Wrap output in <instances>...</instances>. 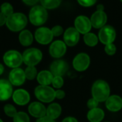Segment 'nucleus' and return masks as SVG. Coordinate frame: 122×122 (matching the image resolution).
I'll return each mask as SVG.
<instances>
[{"instance_id":"f257e3e1","label":"nucleus","mask_w":122,"mask_h":122,"mask_svg":"<svg viewBox=\"0 0 122 122\" xmlns=\"http://www.w3.org/2000/svg\"><path fill=\"white\" fill-rule=\"evenodd\" d=\"M92 98L99 102H104L110 96V87L107 81L98 80L94 82L92 88Z\"/></svg>"},{"instance_id":"f03ea898","label":"nucleus","mask_w":122,"mask_h":122,"mask_svg":"<svg viewBox=\"0 0 122 122\" xmlns=\"http://www.w3.org/2000/svg\"><path fill=\"white\" fill-rule=\"evenodd\" d=\"M27 17L24 14L16 12L13 13L6 18V24L9 30L12 32H19L24 29L27 24Z\"/></svg>"},{"instance_id":"7ed1b4c3","label":"nucleus","mask_w":122,"mask_h":122,"mask_svg":"<svg viewBox=\"0 0 122 122\" xmlns=\"http://www.w3.org/2000/svg\"><path fill=\"white\" fill-rule=\"evenodd\" d=\"M48 18V13L46 9L40 5L34 6L29 14L30 22L35 26H41L44 24Z\"/></svg>"},{"instance_id":"20e7f679","label":"nucleus","mask_w":122,"mask_h":122,"mask_svg":"<svg viewBox=\"0 0 122 122\" xmlns=\"http://www.w3.org/2000/svg\"><path fill=\"white\" fill-rule=\"evenodd\" d=\"M42 57L41 51L35 47L26 49L22 54L23 63L27 66H36L41 62Z\"/></svg>"},{"instance_id":"39448f33","label":"nucleus","mask_w":122,"mask_h":122,"mask_svg":"<svg viewBox=\"0 0 122 122\" xmlns=\"http://www.w3.org/2000/svg\"><path fill=\"white\" fill-rule=\"evenodd\" d=\"M36 98L43 103H51L55 99V91L49 86L39 85L34 90Z\"/></svg>"},{"instance_id":"423d86ee","label":"nucleus","mask_w":122,"mask_h":122,"mask_svg":"<svg viewBox=\"0 0 122 122\" xmlns=\"http://www.w3.org/2000/svg\"><path fill=\"white\" fill-rule=\"evenodd\" d=\"M3 61L5 65L11 68H19L23 63L22 55L16 50H10L6 51L3 56Z\"/></svg>"},{"instance_id":"0eeeda50","label":"nucleus","mask_w":122,"mask_h":122,"mask_svg":"<svg viewBox=\"0 0 122 122\" xmlns=\"http://www.w3.org/2000/svg\"><path fill=\"white\" fill-rule=\"evenodd\" d=\"M116 36L117 33L114 28L110 25L104 26L99 32V39L104 45L113 43L116 39Z\"/></svg>"},{"instance_id":"6e6552de","label":"nucleus","mask_w":122,"mask_h":122,"mask_svg":"<svg viewBox=\"0 0 122 122\" xmlns=\"http://www.w3.org/2000/svg\"><path fill=\"white\" fill-rule=\"evenodd\" d=\"M72 64L76 71H85L90 65V57L88 54L84 52L79 53L74 57Z\"/></svg>"},{"instance_id":"1a4fd4ad","label":"nucleus","mask_w":122,"mask_h":122,"mask_svg":"<svg viewBox=\"0 0 122 122\" xmlns=\"http://www.w3.org/2000/svg\"><path fill=\"white\" fill-rule=\"evenodd\" d=\"M53 34L51 30L47 27L38 28L34 34V37L36 42L41 45H48L53 40Z\"/></svg>"},{"instance_id":"9d476101","label":"nucleus","mask_w":122,"mask_h":122,"mask_svg":"<svg viewBox=\"0 0 122 122\" xmlns=\"http://www.w3.org/2000/svg\"><path fill=\"white\" fill-rule=\"evenodd\" d=\"M26 81V76L24 70L20 68L12 69L9 75V81L12 86H20L24 83Z\"/></svg>"},{"instance_id":"9b49d317","label":"nucleus","mask_w":122,"mask_h":122,"mask_svg":"<svg viewBox=\"0 0 122 122\" xmlns=\"http://www.w3.org/2000/svg\"><path fill=\"white\" fill-rule=\"evenodd\" d=\"M49 51L52 58H60L63 57L66 52V45L61 40H56L51 44Z\"/></svg>"},{"instance_id":"f8f14e48","label":"nucleus","mask_w":122,"mask_h":122,"mask_svg":"<svg viewBox=\"0 0 122 122\" xmlns=\"http://www.w3.org/2000/svg\"><path fill=\"white\" fill-rule=\"evenodd\" d=\"M69 70L68 63L63 60H56L50 65V72L54 76H63Z\"/></svg>"},{"instance_id":"ddd939ff","label":"nucleus","mask_w":122,"mask_h":122,"mask_svg":"<svg viewBox=\"0 0 122 122\" xmlns=\"http://www.w3.org/2000/svg\"><path fill=\"white\" fill-rule=\"evenodd\" d=\"M76 29L81 34L89 33L92 29L91 20L85 16H79L76 18L74 22Z\"/></svg>"},{"instance_id":"4468645a","label":"nucleus","mask_w":122,"mask_h":122,"mask_svg":"<svg viewBox=\"0 0 122 122\" xmlns=\"http://www.w3.org/2000/svg\"><path fill=\"white\" fill-rule=\"evenodd\" d=\"M29 113L33 117L40 119L46 115V108L41 102L34 101L29 104L28 107Z\"/></svg>"},{"instance_id":"2eb2a0df","label":"nucleus","mask_w":122,"mask_h":122,"mask_svg":"<svg viewBox=\"0 0 122 122\" xmlns=\"http://www.w3.org/2000/svg\"><path fill=\"white\" fill-rule=\"evenodd\" d=\"M11 97L14 102L19 106H25L30 101V95L29 92L21 88L14 91Z\"/></svg>"},{"instance_id":"dca6fc26","label":"nucleus","mask_w":122,"mask_h":122,"mask_svg":"<svg viewBox=\"0 0 122 122\" xmlns=\"http://www.w3.org/2000/svg\"><path fill=\"white\" fill-rule=\"evenodd\" d=\"M79 40V32L74 27L68 28L64 34V41L69 47L76 45Z\"/></svg>"},{"instance_id":"f3484780","label":"nucleus","mask_w":122,"mask_h":122,"mask_svg":"<svg viewBox=\"0 0 122 122\" xmlns=\"http://www.w3.org/2000/svg\"><path fill=\"white\" fill-rule=\"evenodd\" d=\"M13 88L9 80L0 79V101H7L12 96Z\"/></svg>"},{"instance_id":"a211bd4d","label":"nucleus","mask_w":122,"mask_h":122,"mask_svg":"<svg viewBox=\"0 0 122 122\" xmlns=\"http://www.w3.org/2000/svg\"><path fill=\"white\" fill-rule=\"evenodd\" d=\"M105 102L106 107L109 111L117 112L122 109V99L119 96H110Z\"/></svg>"},{"instance_id":"6ab92c4d","label":"nucleus","mask_w":122,"mask_h":122,"mask_svg":"<svg viewBox=\"0 0 122 122\" xmlns=\"http://www.w3.org/2000/svg\"><path fill=\"white\" fill-rule=\"evenodd\" d=\"M107 20V17L104 12L97 11L92 14L91 17L92 26L97 29L102 28L104 26H105Z\"/></svg>"},{"instance_id":"aec40b11","label":"nucleus","mask_w":122,"mask_h":122,"mask_svg":"<svg viewBox=\"0 0 122 122\" xmlns=\"http://www.w3.org/2000/svg\"><path fill=\"white\" fill-rule=\"evenodd\" d=\"M53 78V74L49 70H41L36 76L38 83L41 86H49L51 84Z\"/></svg>"},{"instance_id":"412c9836","label":"nucleus","mask_w":122,"mask_h":122,"mask_svg":"<svg viewBox=\"0 0 122 122\" xmlns=\"http://www.w3.org/2000/svg\"><path fill=\"white\" fill-rule=\"evenodd\" d=\"M104 118V112L100 108L89 110L87 114V119L90 122H101Z\"/></svg>"},{"instance_id":"4be33fe9","label":"nucleus","mask_w":122,"mask_h":122,"mask_svg":"<svg viewBox=\"0 0 122 122\" xmlns=\"http://www.w3.org/2000/svg\"><path fill=\"white\" fill-rule=\"evenodd\" d=\"M61 114V106L57 103L51 104L46 109V116L55 120L59 117Z\"/></svg>"},{"instance_id":"5701e85b","label":"nucleus","mask_w":122,"mask_h":122,"mask_svg":"<svg viewBox=\"0 0 122 122\" xmlns=\"http://www.w3.org/2000/svg\"><path fill=\"white\" fill-rule=\"evenodd\" d=\"M19 40L21 45L24 47H28L32 44L34 40V37L32 33L29 30L24 29L21 31L19 35Z\"/></svg>"},{"instance_id":"b1692460","label":"nucleus","mask_w":122,"mask_h":122,"mask_svg":"<svg viewBox=\"0 0 122 122\" xmlns=\"http://www.w3.org/2000/svg\"><path fill=\"white\" fill-rule=\"evenodd\" d=\"M84 41L85 44L89 47H94L97 45L99 38L94 33H86L84 36Z\"/></svg>"},{"instance_id":"393cba45","label":"nucleus","mask_w":122,"mask_h":122,"mask_svg":"<svg viewBox=\"0 0 122 122\" xmlns=\"http://www.w3.org/2000/svg\"><path fill=\"white\" fill-rule=\"evenodd\" d=\"M41 6L44 7L46 9H53L56 7H58L60 4L61 0H39Z\"/></svg>"},{"instance_id":"a878e982","label":"nucleus","mask_w":122,"mask_h":122,"mask_svg":"<svg viewBox=\"0 0 122 122\" xmlns=\"http://www.w3.org/2000/svg\"><path fill=\"white\" fill-rule=\"evenodd\" d=\"M24 73H25L26 79L29 81L34 80L35 78H36L38 75L37 70L35 66H27V68L24 70Z\"/></svg>"},{"instance_id":"bb28decb","label":"nucleus","mask_w":122,"mask_h":122,"mask_svg":"<svg viewBox=\"0 0 122 122\" xmlns=\"http://www.w3.org/2000/svg\"><path fill=\"white\" fill-rule=\"evenodd\" d=\"M1 12L6 17V18L8 17H9L10 15H11L14 13V9L13 6L11 4H9V2H4L1 5Z\"/></svg>"},{"instance_id":"cd10ccee","label":"nucleus","mask_w":122,"mask_h":122,"mask_svg":"<svg viewBox=\"0 0 122 122\" xmlns=\"http://www.w3.org/2000/svg\"><path fill=\"white\" fill-rule=\"evenodd\" d=\"M13 122H30V119L26 113L19 111L13 118Z\"/></svg>"},{"instance_id":"c85d7f7f","label":"nucleus","mask_w":122,"mask_h":122,"mask_svg":"<svg viewBox=\"0 0 122 122\" xmlns=\"http://www.w3.org/2000/svg\"><path fill=\"white\" fill-rule=\"evenodd\" d=\"M4 111L8 117H11V118H14V116L17 114V111L16 108L12 104H6L4 106Z\"/></svg>"},{"instance_id":"c756f323","label":"nucleus","mask_w":122,"mask_h":122,"mask_svg":"<svg viewBox=\"0 0 122 122\" xmlns=\"http://www.w3.org/2000/svg\"><path fill=\"white\" fill-rule=\"evenodd\" d=\"M51 84L54 88L59 89L64 85V79L61 76H54Z\"/></svg>"},{"instance_id":"7c9ffc66","label":"nucleus","mask_w":122,"mask_h":122,"mask_svg":"<svg viewBox=\"0 0 122 122\" xmlns=\"http://www.w3.org/2000/svg\"><path fill=\"white\" fill-rule=\"evenodd\" d=\"M104 50H105V52H106V53L107 55H113L117 52V47L113 43L108 44V45H106L105 48H104Z\"/></svg>"},{"instance_id":"2f4dec72","label":"nucleus","mask_w":122,"mask_h":122,"mask_svg":"<svg viewBox=\"0 0 122 122\" xmlns=\"http://www.w3.org/2000/svg\"><path fill=\"white\" fill-rule=\"evenodd\" d=\"M51 30V32H52L53 35L55 36V37L60 36L63 33V28H62V27H61L59 25L54 26Z\"/></svg>"},{"instance_id":"473e14b6","label":"nucleus","mask_w":122,"mask_h":122,"mask_svg":"<svg viewBox=\"0 0 122 122\" xmlns=\"http://www.w3.org/2000/svg\"><path fill=\"white\" fill-rule=\"evenodd\" d=\"M99 101H97L96 99H94V98L90 99L88 102H87V106L88 108L91 110V109H94L96 108H98V105H99Z\"/></svg>"},{"instance_id":"72a5a7b5","label":"nucleus","mask_w":122,"mask_h":122,"mask_svg":"<svg viewBox=\"0 0 122 122\" xmlns=\"http://www.w3.org/2000/svg\"><path fill=\"white\" fill-rule=\"evenodd\" d=\"M97 0H78V2L84 6H91L94 5Z\"/></svg>"},{"instance_id":"f704fd0d","label":"nucleus","mask_w":122,"mask_h":122,"mask_svg":"<svg viewBox=\"0 0 122 122\" xmlns=\"http://www.w3.org/2000/svg\"><path fill=\"white\" fill-rule=\"evenodd\" d=\"M65 96H66L65 92L63 90L58 89V90L55 91V99L61 100V99H63L65 97Z\"/></svg>"},{"instance_id":"c9c22d12","label":"nucleus","mask_w":122,"mask_h":122,"mask_svg":"<svg viewBox=\"0 0 122 122\" xmlns=\"http://www.w3.org/2000/svg\"><path fill=\"white\" fill-rule=\"evenodd\" d=\"M36 122H55L54 120H53V119H50L49 117H48V116H44V117H42V118L38 119Z\"/></svg>"},{"instance_id":"e433bc0d","label":"nucleus","mask_w":122,"mask_h":122,"mask_svg":"<svg viewBox=\"0 0 122 122\" xmlns=\"http://www.w3.org/2000/svg\"><path fill=\"white\" fill-rule=\"evenodd\" d=\"M39 0H22V1L28 6H34Z\"/></svg>"},{"instance_id":"4c0bfd02","label":"nucleus","mask_w":122,"mask_h":122,"mask_svg":"<svg viewBox=\"0 0 122 122\" xmlns=\"http://www.w3.org/2000/svg\"><path fill=\"white\" fill-rule=\"evenodd\" d=\"M6 22V17H5L1 12H0V27L3 26Z\"/></svg>"},{"instance_id":"58836bf2","label":"nucleus","mask_w":122,"mask_h":122,"mask_svg":"<svg viewBox=\"0 0 122 122\" xmlns=\"http://www.w3.org/2000/svg\"><path fill=\"white\" fill-rule=\"evenodd\" d=\"M62 122H78V121L76 120V119H75L74 117L72 116H68L66 118H65Z\"/></svg>"},{"instance_id":"ea45409f","label":"nucleus","mask_w":122,"mask_h":122,"mask_svg":"<svg viewBox=\"0 0 122 122\" xmlns=\"http://www.w3.org/2000/svg\"><path fill=\"white\" fill-rule=\"evenodd\" d=\"M104 5H102V4H99L98 6H97V11H101V12H104Z\"/></svg>"},{"instance_id":"a19ab883","label":"nucleus","mask_w":122,"mask_h":122,"mask_svg":"<svg viewBox=\"0 0 122 122\" xmlns=\"http://www.w3.org/2000/svg\"><path fill=\"white\" fill-rule=\"evenodd\" d=\"M4 71V67L1 63H0V76L3 74Z\"/></svg>"},{"instance_id":"79ce46f5","label":"nucleus","mask_w":122,"mask_h":122,"mask_svg":"<svg viewBox=\"0 0 122 122\" xmlns=\"http://www.w3.org/2000/svg\"><path fill=\"white\" fill-rule=\"evenodd\" d=\"M0 122H3V121H2V120H1V119H0Z\"/></svg>"},{"instance_id":"37998d69","label":"nucleus","mask_w":122,"mask_h":122,"mask_svg":"<svg viewBox=\"0 0 122 122\" xmlns=\"http://www.w3.org/2000/svg\"><path fill=\"white\" fill-rule=\"evenodd\" d=\"M121 1H122V0H121Z\"/></svg>"},{"instance_id":"c03bdc74","label":"nucleus","mask_w":122,"mask_h":122,"mask_svg":"<svg viewBox=\"0 0 122 122\" xmlns=\"http://www.w3.org/2000/svg\"></svg>"}]
</instances>
